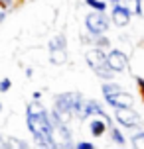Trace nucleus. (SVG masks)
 Returning a JSON list of instances; mask_svg holds the SVG:
<instances>
[{
    "label": "nucleus",
    "instance_id": "22",
    "mask_svg": "<svg viewBox=\"0 0 144 149\" xmlns=\"http://www.w3.org/2000/svg\"><path fill=\"white\" fill-rule=\"evenodd\" d=\"M24 73H26V77H28V79H30V77H34V69H26V71H24Z\"/></svg>",
    "mask_w": 144,
    "mask_h": 149
},
{
    "label": "nucleus",
    "instance_id": "1",
    "mask_svg": "<svg viewBox=\"0 0 144 149\" xmlns=\"http://www.w3.org/2000/svg\"><path fill=\"white\" fill-rule=\"evenodd\" d=\"M105 53L107 51L99 49V47H91V49L85 51V61H87L89 69L97 74L101 81H111V79H114V73L109 69V65H107Z\"/></svg>",
    "mask_w": 144,
    "mask_h": 149
},
{
    "label": "nucleus",
    "instance_id": "17",
    "mask_svg": "<svg viewBox=\"0 0 144 149\" xmlns=\"http://www.w3.org/2000/svg\"><path fill=\"white\" fill-rule=\"evenodd\" d=\"M85 6H89L91 10L107 12V10H109V2H107V0H85Z\"/></svg>",
    "mask_w": 144,
    "mask_h": 149
},
{
    "label": "nucleus",
    "instance_id": "6",
    "mask_svg": "<svg viewBox=\"0 0 144 149\" xmlns=\"http://www.w3.org/2000/svg\"><path fill=\"white\" fill-rule=\"evenodd\" d=\"M103 96H105V102L111 108H130V106H134V96L126 90H119L114 94H103Z\"/></svg>",
    "mask_w": 144,
    "mask_h": 149
},
{
    "label": "nucleus",
    "instance_id": "14",
    "mask_svg": "<svg viewBox=\"0 0 144 149\" xmlns=\"http://www.w3.org/2000/svg\"><path fill=\"white\" fill-rule=\"evenodd\" d=\"M119 90H122V86L119 84L116 81H105L103 84H101V92L103 94H114V92H119Z\"/></svg>",
    "mask_w": 144,
    "mask_h": 149
},
{
    "label": "nucleus",
    "instance_id": "4",
    "mask_svg": "<svg viewBox=\"0 0 144 149\" xmlns=\"http://www.w3.org/2000/svg\"><path fill=\"white\" fill-rule=\"evenodd\" d=\"M105 59H107L109 69H111L114 74L128 71V65H130V63H128V55L122 53L121 49H113V47H111V49L105 53Z\"/></svg>",
    "mask_w": 144,
    "mask_h": 149
},
{
    "label": "nucleus",
    "instance_id": "13",
    "mask_svg": "<svg viewBox=\"0 0 144 149\" xmlns=\"http://www.w3.org/2000/svg\"><path fill=\"white\" fill-rule=\"evenodd\" d=\"M93 47H99V49H103V51H107V49H111V39L107 37V33H101V36H93Z\"/></svg>",
    "mask_w": 144,
    "mask_h": 149
},
{
    "label": "nucleus",
    "instance_id": "9",
    "mask_svg": "<svg viewBox=\"0 0 144 149\" xmlns=\"http://www.w3.org/2000/svg\"><path fill=\"white\" fill-rule=\"evenodd\" d=\"M111 4L116 6V8L126 10L130 16H138V18H140V6H138V0H113Z\"/></svg>",
    "mask_w": 144,
    "mask_h": 149
},
{
    "label": "nucleus",
    "instance_id": "3",
    "mask_svg": "<svg viewBox=\"0 0 144 149\" xmlns=\"http://www.w3.org/2000/svg\"><path fill=\"white\" fill-rule=\"evenodd\" d=\"M85 28L91 36H101V33H107L109 28H111V20L107 12H99V10H91L89 14L85 16Z\"/></svg>",
    "mask_w": 144,
    "mask_h": 149
},
{
    "label": "nucleus",
    "instance_id": "19",
    "mask_svg": "<svg viewBox=\"0 0 144 149\" xmlns=\"http://www.w3.org/2000/svg\"><path fill=\"white\" fill-rule=\"evenodd\" d=\"M73 147H77V149H93L95 143H91V141H77V143H73Z\"/></svg>",
    "mask_w": 144,
    "mask_h": 149
},
{
    "label": "nucleus",
    "instance_id": "15",
    "mask_svg": "<svg viewBox=\"0 0 144 149\" xmlns=\"http://www.w3.org/2000/svg\"><path fill=\"white\" fill-rule=\"evenodd\" d=\"M6 149H28L30 143L24 141V139H18V137H6Z\"/></svg>",
    "mask_w": 144,
    "mask_h": 149
},
{
    "label": "nucleus",
    "instance_id": "2",
    "mask_svg": "<svg viewBox=\"0 0 144 149\" xmlns=\"http://www.w3.org/2000/svg\"><path fill=\"white\" fill-rule=\"evenodd\" d=\"M83 100H85V96L81 92H63V94L55 96L53 108L61 110V112H69L71 116L79 118L81 116V108H83Z\"/></svg>",
    "mask_w": 144,
    "mask_h": 149
},
{
    "label": "nucleus",
    "instance_id": "11",
    "mask_svg": "<svg viewBox=\"0 0 144 149\" xmlns=\"http://www.w3.org/2000/svg\"><path fill=\"white\" fill-rule=\"evenodd\" d=\"M49 49H67V39L63 33H55V36L47 41V51Z\"/></svg>",
    "mask_w": 144,
    "mask_h": 149
},
{
    "label": "nucleus",
    "instance_id": "7",
    "mask_svg": "<svg viewBox=\"0 0 144 149\" xmlns=\"http://www.w3.org/2000/svg\"><path fill=\"white\" fill-rule=\"evenodd\" d=\"M87 122H89V132H91L93 137L105 135L107 130L113 126V120H111L109 114L107 116H91V118H87Z\"/></svg>",
    "mask_w": 144,
    "mask_h": 149
},
{
    "label": "nucleus",
    "instance_id": "10",
    "mask_svg": "<svg viewBox=\"0 0 144 149\" xmlns=\"http://www.w3.org/2000/svg\"><path fill=\"white\" fill-rule=\"evenodd\" d=\"M67 49H49V63L55 67H61L67 63Z\"/></svg>",
    "mask_w": 144,
    "mask_h": 149
},
{
    "label": "nucleus",
    "instance_id": "21",
    "mask_svg": "<svg viewBox=\"0 0 144 149\" xmlns=\"http://www.w3.org/2000/svg\"><path fill=\"white\" fill-rule=\"evenodd\" d=\"M40 98H42V92H40V90H36V92L32 94V100H40Z\"/></svg>",
    "mask_w": 144,
    "mask_h": 149
},
{
    "label": "nucleus",
    "instance_id": "12",
    "mask_svg": "<svg viewBox=\"0 0 144 149\" xmlns=\"http://www.w3.org/2000/svg\"><path fill=\"white\" fill-rule=\"evenodd\" d=\"M107 132L111 134V139H113V143H114V145H119V147H122V145H126V137L122 135L121 127H114V126H111L109 130H107Z\"/></svg>",
    "mask_w": 144,
    "mask_h": 149
},
{
    "label": "nucleus",
    "instance_id": "16",
    "mask_svg": "<svg viewBox=\"0 0 144 149\" xmlns=\"http://www.w3.org/2000/svg\"><path fill=\"white\" fill-rule=\"evenodd\" d=\"M132 134V132H130ZM130 145L136 149H144V130H136L130 137Z\"/></svg>",
    "mask_w": 144,
    "mask_h": 149
},
{
    "label": "nucleus",
    "instance_id": "8",
    "mask_svg": "<svg viewBox=\"0 0 144 149\" xmlns=\"http://www.w3.org/2000/svg\"><path fill=\"white\" fill-rule=\"evenodd\" d=\"M130 18L132 16L126 12V10H122V8H116V6H111V14H109V20L113 26L116 28H126L130 24Z\"/></svg>",
    "mask_w": 144,
    "mask_h": 149
},
{
    "label": "nucleus",
    "instance_id": "20",
    "mask_svg": "<svg viewBox=\"0 0 144 149\" xmlns=\"http://www.w3.org/2000/svg\"><path fill=\"white\" fill-rule=\"evenodd\" d=\"M0 6H2V8H6L8 12H10V10H12V8L16 6V0H0Z\"/></svg>",
    "mask_w": 144,
    "mask_h": 149
},
{
    "label": "nucleus",
    "instance_id": "25",
    "mask_svg": "<svg viewBox=\"0 0 144 149\" xmlns=\"http://www.w3.org/2000/svg\"><path fill=\"white\" fill-rule=\"evenodd\" d=\"M107 2H113V0H107Z\"/></svg>",
    "mask_w": 144,
    "mask_h": 149
},
{
    "label": "nucleus",
    "instance_id": "18",
    "mask_svg": "<svg viewBox=\"0 0 144 149\" xmlns=\"http://www.w3.org/2000/svg\"><path fill=\"white\" fill-rule=\"evenodd\" d=\"M10 88H12V81H10V79H2V81H0V94L8 92Z\"/></svg>",
    "mask_w": 144,
    "mask_h": 149
},
{
    "label": "nucleus",
    "instance_id": "23",
    "mask_svg": "<svg viewBox=\"0 0 144 149\" xmlns=\"http://www.w3.org/2000/svg\"><path fill=\"white\" fill-rule=\"evenodd\" d=\"M0 149H6V141H4V137L0 135Z\"/></svg>",
    "mask_w": 144,
    "mask_h": 149
},
{
    "label": "nucleus",
    "instance_id": "24",
    "mask_svg": "<svg viewBox=\"0 0 144 149\" xmlns=\"http://www.w3.org/2000/svg\"><path fill=\"white\" fill-rule=\"evenodd\" d=\"M0 112H2V102H0Z\"/></svg>",
    "mask_w": 144,
    "mask_h": 149
},
{
    "label": "nucleus",
    "instance_id": "5",
    "mask_svg": "<svg viewBox=\"0 0 144 149\" xmlns=\"http://www.w3.org/2000/svg\"><path fill=\"white\" fill-rule=\"evenodd\" d=\"M114 110V120L116 124H121L124 127H138L142 122V116L134 110V106L130 108H113Z\"/></svg>",
    "mask_w": 144,
    "mask_h": 149
}]
</instances>
